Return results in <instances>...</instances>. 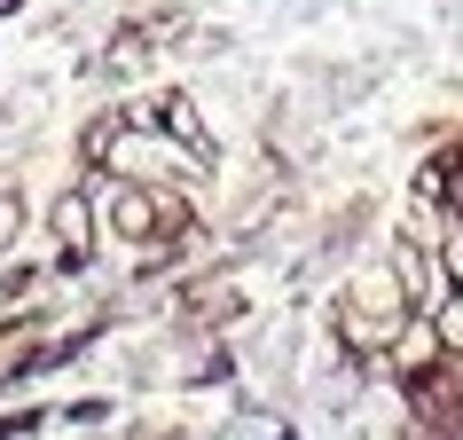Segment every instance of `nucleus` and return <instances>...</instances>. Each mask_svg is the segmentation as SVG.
I'll list each match as a JSON object with an SVG mask.
<instances>
[{
  "mask_svg": "<svg viewBox=\"0 0 463 440\" xmlns=\"http://www.w3.org/2000/svg\"><path fill=\"white\" fill-rule=\"evenodd\" d=\"M32 236H40V228H32L24 189H16V181H0V260H8V252H24Z\"/></svg>",
  "mask_w": 463,
  "mask_h": 440,
  "instance_id": "3",
  "label": "nucleus"
},
{
  "mask_svg": "<svg viewBox=\"0 0 463 440\" xmlns=\"http://www.w3.org/2000/svg\"><path fill=\"white\" fill-rule=\"evenodd\" d=\"M432 16H439V32H448V40H456V48H463V0H439Z\"/></svg>",
  "mask_w": 463,
  "mask_h": 440,
  "instance_id": "6",
  "label": "nucleus"
},
{
  "mask_svg": "<svg viewBox=\"0 0 463 440\" xmlns=\"http://www.w3.org/2000/svg\"><path fill=\"white\" fill-rule=\"evenodd\" d=\"M385 362H392V378H424V369H439V362H448V354H439V322L432 315H409L401 330H392Z\"/></svg>",
  "mask_w": 463,
  "mask_h": 440,
  "instance_id": "2",
  "label": "nucleus"
},
{
  "mask_svg": "<svg viewBox=\"0 0 463 440\" xmlns=\"http://www.w3.org/2000/svg\"><path fill=\"white\" fill-rule=\"evenodd\" d=\"M432 322H439V354H463V292L448 299V307H439Z\"/></svg>",
  "mask_w": 463,
  "mask_h": 440,
  "instance_id": "5",
  "label": "nucleus"
},
{
  "mask_svg": "<svg viewBox=\"0 0 463 440\" xmlns=\"http://www.w3.org/2000/svg\"><path fill=\"white\" fill-rule=\"evenodd\" d=\"M16 8H24V0H0V16H16Z\"/></svg>",
  "mask_w": 463,
  "mask_h": 440,
  "instance_id": "7",
  "label": "nucleus"
},
{
  "mask_svg": "<svg viewBox=\"0 0 463 440\" xmlns=\"http://www.w3.org/2000/svg\"><path fill=\"white\" fill-rule=\"evenodd\" d=\"M40 244L55 252V268H63V275L95 268V252H102V213H95V189H87V181H71V189L48 196V213H40Z\"/></svg>",
  "mask_w": 463,
  "mask_h": 440,
  "instance_id": "1",
  "label": "nucleus"
},
{
  "mask_svg": "<svg viewBox=\"0 0 463 440\" xmlns=\"http://www.w3.org/2000/svg\"><path fill=\"white\" fill-rule=\"evenodd\" d=\"M118 416V401L110 393H87V401H55V433H95V425H110Z\"/></svg>",
  "mask_w": 463,
  "mask_h": 440,
  "instance_id": "4",
  "label": "nucleus"
}]
</instances>
